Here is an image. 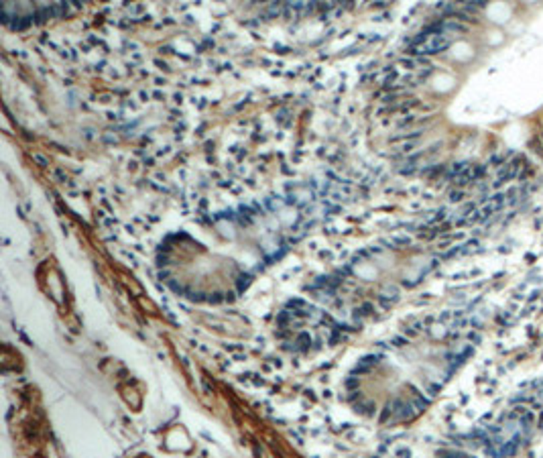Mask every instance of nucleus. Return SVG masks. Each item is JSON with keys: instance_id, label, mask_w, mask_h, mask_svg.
Wrapping results in <instances>:
<instances>
[{"instance_id": "nucleus-1", "label": "nucleus", "mask_w": 543, "mask_h": 458, "mask_svg": "<svg viewBox=\"0 0 543 458\" xmlns=\"http://www.w3.org/2000/svg\"><path fill=\"white\" fill-rule=\"evenodd\" d=\"M460 31H462V27L452 25V23L440 25L436 29L423 33L417 39V43L413 45V49L417 53H438V51H442V49L454 43V39L460 35Z\"/></svg>"}]
</instances>
